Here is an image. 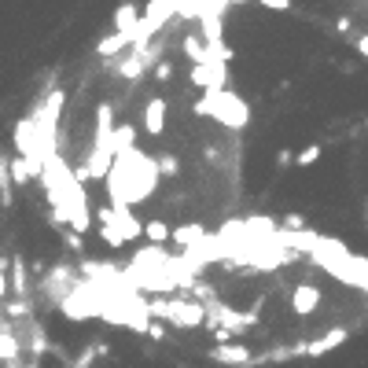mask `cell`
<instances>
[{
  "instance_id": "6da1fadb",
  "label": "cell",
  "mask_w": 368,
  "mask_h": 368,
  "mask_svg": "<svg viewBox=\"0 0 368 368\" xmlns=\"http://www.w3.org/2000/svg\"><path fill=\"white\" fill-rule=\"evenodd\" d=\"M266 8H276V11H288L291 8V0H262Z\"/></svg>"
},
{
  "instance_id": "7a4b0ae2",
  "label": "cell",
  "mask_w": 368,
  "mask_h": 368,
  "mask_svg": "<svg viewBox=\"0 0 368 368\" xmlns=\"http://www.w3.org/2000/svg\"><path fill=\"white\" fill-rule=\"evenodd\" d=\"M354 45H357V52H361V56H368V33H361V37L354 41Z\"/></svg>"
}]
</instances>
